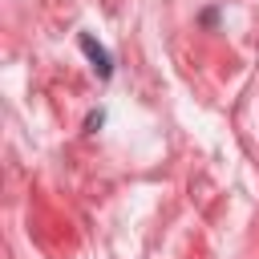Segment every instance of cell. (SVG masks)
Masks as SVG:
<instances>
[{"instance_id": "1", "label": "cell", "mask_w": 259, "mask_h": 259, "mask_svg": "<svg viewBox=\"0 0 259 259\" xmlns=\"http://www.w3.org/2000/svg\"><path fill=\"white\" fill-rule=\"evenodd\" d=\"M77 45H81V53L89 57V65L97 69V77H101V81H105V77H113V57H109V49H105L101 40H93L89 32H81V36H77Z\"/></svg>"}]
</instances>
